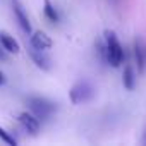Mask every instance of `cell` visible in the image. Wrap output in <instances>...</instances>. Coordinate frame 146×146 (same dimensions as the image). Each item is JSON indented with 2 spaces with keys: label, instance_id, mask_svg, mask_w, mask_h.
Here are the masks:
<instances>
[{
  "label": "cell",
  "instance_id": "cell-1",
  "mask_svg": "<svg viewBox=\"0 0 146 146\" xmlns=\"http://www.w3.org/2000/svg\"><path fill=\"white\" fill-rule=\"evenodd\" d=\"M26 103L29 105L31 113H35L40 120H46L50 119L57 110H58V103L45 98V96H36V95H29L26 98Z\"/></svg>",
  "mask_w": 146,
  "mask_h": 146
},
{
  "label": "cell",
  "instance_id": "cell-2",
  "mask_svg": "<svg viewBox=\"0 0 146 146\" xmlns=\"http://www.w3.org/2000/svg\"><path fill=\"white\" fill-rule=\"evenodd\" d=\"M103 36H105L103 40H105V43H107L108 65H112V67H120V65H122V62H124V58H125L124 46L120 45V41H119V38H117V35H115L113 31L107 29Z\"/></svg>",
  "mask_w": 146,
  "mask_h": 146
},
{
  "label": "cell",
  "instance_id": "cell-3",
  "mask_svg": "<svg viewBox=\"0 0 146 146\" xmlns=\"http://www.w3.org/2000/svg\"><path fill=\"white\" fill-rule=\"evenodd\" d=\"M95 93H96V91H95V86H93L90 81L83 79V81H78L74 86L70 88V91H69V100H70L72 105L86 103V102H90V100L95 98Z\"/></svg>",
  "mask_w": 146,
  "mask_h": 146
},
{
  "label": "cell",
  "instance_id": "cell-4",
  "mask_svg": "<svg viewBox=\"0 0 146 146\" xmlns=\"http://www.w3.org/2000/svg\"><path fill=\"white\" fill-rule=\"evenodd\" d=\"M17 120H19V124L24 127V131L29 132V134H33V136H36V134L41 131V120H40L35 113H31V112H23V113H19Z\"/></svg>",
  "mask_w": 146,
  "mask_h": 146
},
{
  "label": "cell",
  "instance_id": "cell-5",
  "mask_svg": "<svg viewBox=\"0 0 146 146\" xmlns=\"http://www.w3.org/2000/svg\"><path fill=\"white\" fill-rule=\"evenodd\" d=\"M132 53H134V60L137 65V72L144 74L146 72V43L141 38H136L132 43Z\"/></svg>",
  "mask_w": 146,
  "mask_h": 146
},
{
  "label": "cell",
  "instance_id": "cell-6",
  "mask_svg": "<svg viewBox=\"0 0 146 146\" xmlns=\"http://www.w3.org/2000/svg\"><path fill=\"white\" fill-rule=\"evenodd\" d=\"M28 52H29V57H31V60L35 62V65H36L38 69H41V70H45V72L52 70V58L45 53V50H36V48L31 46Z\"/></svg>",
  "mask_w": 146,
  "mask_h": 146
},
{
  "label": "cell",
  "instance_id": "cell-7",
  "mask_svg": "<svg viewBox=\"0 0 146 146\" xmlns=\"http://www.w3.org/2000/svg\"><path fill=\"white\" fill-rule=\"evenodd\" d=\"M29 46H33V48H36V50H50L52 46H53V41H52V38L46 35V33H43V31H35L33 35H31V38H29Z\"/></svg>",
  "mask_w": 146,
  "mask_h": 146
},
{
  "label": "cell",
  "instance_id": "cell-8",
  "mask_svg": "<svg viewBox=\"0 0 146 146\" xmlns=\"http://www.w3.org/2000/svg\"><path fill=\"white\" fill-rule=\"evenodd\" d=\"M12 9H14V16H16V19H17L21 29H23L24 33L29 35L33 29H31V23H29V17H28L26 11L23 9V5H21L19 2H14V4H12Z\"/></svg>",
  "mask_w": 146,
  "mask_h": 146
},
{
  "label": "cell",
  "instance_id": "cell-9",
  "mask_svg": "<svg viewBox=\"0 0 146 146\" xmlns=\"http://www.w3.org/2000/svg\"><path fill=\"white\" fill-rule=\"evenodd\" d=\"M0 46H2L7 53H14V55L19 53V50H21L17 40L14 36H11L9 33H5V31H0Z\"/></svg>",
  "mask_w": 146,
  "mask_h": 146
},
{
  "label": "cell",
  "instance_id": "cell-10",
  "mask_svg": "<svg viewBox=\"0 0 146 146\" xmlns=\"http://www.w3.org/2000/svg\"><path fill=\"white\" fill-rule=\"evenodd\" d=\"M122 84L127 91H132L136 88V72L132 69L131 64L124 65V70H122Z\"/></svg>",
  "mask_w": 146,
  "mask_h": 146
},
{
  "label": "cell",
  "instance_id": "cell-11",
  "mask_svg": "<svg viewBox=\"0 0 146 146\" xmlns=\"http://www.w3.org/2000/svg\"><path fill=\"white\" fill-rule=\"evenodd\" d=\"M43 14H45V17L50 23H53V24H58L60 23V14L55 9V5H52L50 0H43Z\"/></svg>",
  "mask_w": 146,
  "mask_h": 146
},
{
  "label": "cell",
  "instance_id": "cell-12",
  "mask_svg": "<svg viewBox=\"0 0 146 146\" xmlns=\"http://www.w3.org/2000/svg\"><path fill=\"white\" fill-rule=\"evenodd\" d=\"M95 48H96V53L100 57V62L103 65H108V53H107V43H105V40L95 41Z\"/></svg>",
  "mask_w": 146,
  "mask_h": 146
},
{
  "label": "cell",
  "instance_id": "cell-13",
  "mask_svg": "<svg viewBox=\"0 0 146 146\" xmlns=\"http://www.w3.org/2000/svg\"><path fill=\"white\" fill-rule=\"evenodd\" d=\"M0 141H4V143L9 144V146H16V144H17V139H16L7 129H4L2 125H0Z\"/></svg>",
  "mask_w": 146,
  "mask_h": 146
},
{
  "label": "cell",
  "instance_id": "cell-14",
  "mask_svg": "<svg viewBox=\"0 0 146 146\" xmlns=\"http://www.w3.org/2000/svg\"><path fill=\"white\" fill-rule=\"evenodd\" d=\"M7 60V52L2 48V50H0V62H5Z\"/></svg>",
  "mask_w": 146,
  "mask_h": 146
},
{
  "label": "cell",
  "instance_id": "cell-15",
  "mask_svg": "<svg viewBox=\"0 0 146 146\" xmlns=\"http://www.w3.org/2000/svg\"><path fill=\"white\" fill-rule=\"evenodd\" d=\"M5 81H7V78H5V74H4V72H2V70H0V86H4V84H5Z\"/></svg>",
  "mask_w": 146,
  "mask_h": 146
},
{
  "label": "cell",
  "instance_id": "cell-16",
  "mask_svg": "<svg viewBox=\"0 0 146 146\" xmlns=\"http://www.w3.org/2000/svg\"><path fill=\"white\" fill-rule=\"evenodd\" d=\"M141 143L146 146V129H144V132H143V137H141Z\"/></svg>",
  "mask_w": 146,
  "mask_h": 146
},
{
  "label": "cell",
  "instance_id": "cell-17",
  "mask_svg": "<svg viewBox=\"0 0 146 146\" xmlns=\"http://www.w3.org/2000/svg\"><path fill=\"white\" fill-rule=\"evenodd\" d=\"M112 2H113V4H119V0H112Z\"/></svg>",
  "mask_w": 146,
  "mask_h": 146
}]
</instances>
